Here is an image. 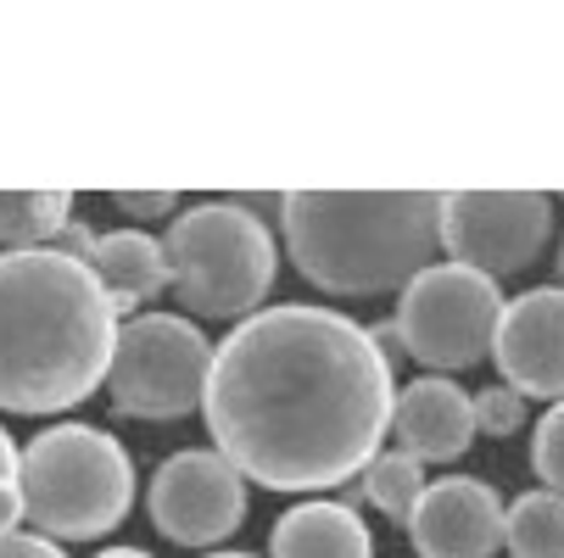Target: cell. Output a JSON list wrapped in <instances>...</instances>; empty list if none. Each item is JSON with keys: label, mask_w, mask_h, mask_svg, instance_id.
<instances>
[{"label": "cell", "mask_w": 564, "mask_h": 558, "mask_svg": "<svg viewBox=\"0 0 564 558\" xmlns=\"http://www.w3.org/2000/svg\"><path fill=\"white\" fill-rule=\"evenodd\" d=\"M391 363L336 307H269L213 352L202 414L218 458L269 492L341 486L391 430Z\"/></svg>", "instance_id": "6da1fadb"}, {"label": "cell", "mask_w": 564, "mask_h": 558, "mask_svg": "<svg viewBox=\"0 0 564 558\" xmlns=\"http://www.w3.org/2000/svg\"><path fill=\"white\" fill-rule=\"evenodd\" d=\"M118 313L62 247L0 252V408L62 414L107 385Z\"/></svg>", "instance_id": "7a4b0ae2"}, {"label": "cell", "mask_w": 564, "mask_h": 558, "mask_svg": "<svg viewBox=\"0 0 564 558\" xmlns=\"http://www.w3.org/2000/svg\"><path fill=\"white\" fill-rule=\"evenodd\" d=\"M280 229L307 285L330 296H386L442 252L436 190H291Z\"/></svg>", "instance_id": "3957f363"}, {"label": "cell", "mask_w": 564, "mask_h": 558, "mask_svg": "<svg viewBox=\"0 0 564 558\" xmlns=\"http://www.w3.org/2000/svg\"><path fill=\"white\" fill-rule=\"evenodd\" d=\"M18 492L45 541H90L129 514L134 463L96 425H51L18 452Z\"/></svg>", "instance_id": "277c9868"}, {"label": "cell", "mask_w": 564, "mask_h": 558, "mask_svg": "<svg viewBox=\"0 0 564 558\" xmlns=\"http://www.w3.org/2000/svg\"><path fill=\"white\" fill-rule=\"evenodd\" d=\"M174 296L202 318H240L252 313L280 269L269 223L240 201H196L169 223L163 241Z\"/></svg>", "instance_id": "5b68a950"}, {"label": "cell", "mask_w": 564, "mask_h": 558, "mask_svg": "<svg viewBox=\"0 0 564 558\" xmlns=\"http://www.w3.org/2000/svg\"><path fill=\"white\" fill-rule=\"evenodd\" d=\"M498 318H503L498 280L458 269V263H431L425 274L402 285L391 325L414 363L436 374H458V369H475L480 358H492Z\"/></svg>", "instance_id": "8992f818"}, {"label": "cell", "mask_w": 564, "mask_h": 558, "mask_svg": "<svg viewBox=\"0 0 564 558\" xmlns=\"http://www.w3.org/2000/svg\"><path fill=\"white\" fill-rule=\"evenodd\" d=\"M207 336L180 313H140L118 330L107 391L112 408L129 419H185L202 408L207 391Z\"/></svg>", "instance_id": "52a82bcc"}, {"label": "cell", "mask_w": 564, "mask_h": 558, "mask_svg": "<svg viewBox=\"0 0 564 558\" xmlns=\"http://www.w3.org/2000/svg\"><path fill=\"white\" fill-rule=\"evenodd\" d=\"M553 234V196L542 190H453L442 196V252L458 269L509 280L531 269Z\"/></svg>", "instance_id": "ba28073f"}, {"label": "cell", "mask_w": 564, "mask_h": 558, "mask_svg": "<svg viewBox=\"0 0 564 558\" xmlns=\"http://www.w3.org/2000/svg\"><path fill=\"white\" fill-rule=\"evenodd\" d=\"M247 514V481L207 447L174 452L151 481V519L180 547H213Z\"/></svg>", "instance_id": "9c48e42d"}, {"label": "cell", "mask_w": 564, "mask_h": 558, "mask_svg": "<svg viewBox=\"0 0 564 558\" xmlns=\"http://www.w3.org/2000/svg\"><path fill=\"white\" fill-rule=\"evenodd\" d=\"M492 358L509 391L564 403V285H542V291L503 302Z\"/></svg>", "instance_id": "30bf717a"}, {"label": "cell", "mask_w": 564, "mask_h": 558, "mask_svg": "<svg viewBox=\"0 0 564 558\" xmlns=\"http://www.w3.org/2000/svg\"><path fill=\"white\" fill-rule=\"evenodd\" d=\"M409 536L420 558H492L503 547V497L475 474L431 481L409 514Z\"/></svg>", "instance_id": "8fae6325"}, {"label": "cell", "mask_w": 564, "mask_h": 558, "mask_svg": "<svg viewBox=\"0 0 564 558\" xmlns=\"http://www.w3.org/2000/svg\"><path fill=\"white\" fill-rule=\"evenodd\" d=\"M391 430L402 452L420 463H453L475 441V396L442 374L409 380L391 403Z\"/></svg>", "instance_id": "7c38bea8"}, {"label": "cell", "mask_w": 564, "mask_h": 558, "mask_svg": "<svg viewBox=\"0 0 564 558\" xmlns=\"http://www.w3.org/2000/svg\"><path fill=\"white\" fill-rule=\"evenodd\" d=\"M269 558H375V541L347 503H296L280 514Z\"/></svg>", "instance_id": "4fadbf2b"}, {"label": "cell", "mask_w": 564, "mask_h": 558, "mask_svg": "<svg viewBox=\"0 0 564 558\" xmlns=\"http://www.w3.org/2000/svg\"><path fill=\"white\" fill-rule=\"evenodd\" d=\"M90 274L96 285L107 291L112 313H129L134 302L156 296L169 280V263H163V241H151L140 229H112V234H96L90 247Z\"/></svg>", "instance_id": "5bb4252c"}, {"label": "cell", "mask_w": 564, "mask_h": 558, "mask_svg": "<svg viewBox=\"0 0 564 558\" xmlns=\"http://www.w3.org/2000/svg\"><path fill=\"white\" fill-rule=\"evenodd\" d=\"M503 547L514 558H564V497L520 492L503 503Z\"/></svg>", "instance_id": "9a60e30c"}, {"label": "cell", "mask_w": 564, "mask_h": 558, "mask_svg": "<svg viewBox=\"0 0 564 558\" xmlns=\"http://www.w3.org/2000/svg\"><path fill=\"white\" fill-rule=\"evenodd\" d=\"M73 218L67 190H0V247L29 252L51 234H62Z\"/></svg>", "instance_id": "2e32d148"}, {"label": "cell", "mask_w": 564, "mask_h": 558, "mask_svg": "<svg viewBox=\"0 0 564 558\" xmlns=\"http://www.w3.org/2000/svg\"><path fill=\"white\" fill-rule=\"evenodd\" d=\"M431 481H425V463L420 458H409V452H375L369 463H364V497L386 514V519H397V525H409V514H414V503H420V492H425Z\"/></svg>", "instance_id": "e0dca14e"}, {"label": "cell", "mask_w": 564, "mask_h": 558, "mask_svg": "<svg viewBox=\"0 0 564 558\" xmlns=\"http://www.w3.org/2000/svg\"><path fill=\"white\" fill-rule=\"evenodd\" d=\"M531 469L542 474V492L564 497V403H553L531 430Z\"/></svg>", "instance_id": "ac0fdd59"}, {"label": "cell", "mask_w": 564, "mask_h": 558, "mask_svg": "<svg viewBox=\"0 0 564 558\" xmlns=\"http://www.w3.org/2000/svg\"><path fill=\"white\" fill-rule=\"evenodd\" d=\"M525 425V396L509 385H487L475 396V430L480 436H514Z\"/></svg>", "instance_id": "d6986e66"}, {"label": "cell", "mask_w": 564, "mask_h": 558, "mask_svg": "<svg viewBox=\"0 0 564 558\" xmlns=\"http://www.w3.org/2000/svg\"><path fill=\"white\" fill-rule=\"evenodd\" d=\"M174 190H118V207L134 212V218H169L174 212Z\"/></svg>", "instance_id": "ffe728a7"}, {"label": "cell", "mask_w": 564, "mask_h": 558, "mask_svg": "<svg viewBox=\"0 0 564 558\" xmlns=\"http://www.w3.org/2000/svg\"><path fill=\"white\" fill-rule=\"evenodd\" d=\"M0 558H67V552L56 541H45V536L12 530V536H0Z\"/></svg>", "instance_id": "44dd1931"}, {"label": "cell", "mask_w": 564, "mask_h": 558, "mask_svg": "<svg viewBox=\"0 0 564 558\" xmlns=\"http://www.w3.org/2000/svg\"><path fill=\"white\" fill-rule=\"evenodd\" d=\"M18 519H23V492L18 481H0V536H12Z\"/></svg>", "instance_id": "7402d4cb"}, {"label": "cell", "mask_w": 564, "mask_h": 558, "mask_svg": "<svg viewBox=\"0 0 564 558\" xmlns=\"http://www.w3.org/2000/svg\"><path fill=\"white\" fill-rule=\"evenodd\" d=\"M0 481H18V447H12L7 425H0Z\"/></svg>", "instance_id": "603a6c76"}, {"label": "cell", "mask_w": 564, "mask_h": 558, "mask_svg": "<svg viewBox=\"0 0 564 558\" xmlns=\"http://www.w3.org/2000/svg\"><path fill=\"white\" fill-rule=\"evenodd\" d=\"M96 558H151L145 547H107V552H96Z\"/></svg>", "instance_id": "cb8c5ba5"}, {"label": "cell", "mask_w": 564, "mask_h": 558, "mask_svg": "<svg viewBox=\"0 0 564 558\" xmlns=\"http://www.w3.org/2000/svg\"><path fill=\"white\" fill-rule=\"evenodd\" d=\"M213 558H252V552H213Z\"/></svg>", "instance_id": "d4e9b609"}, {"label": "cell", "mask_w": 564, "mask_h": 558, "mask_svg": "<svg viewBox=\"0 0 564 558\" xmlns=\"http://www.w3.org/2000/svg\"><path fill=\"white\" fill-rule=\"evenodd\" d=\"M558 274H564V247H558Z\"/></svg>", "instance_id": "484cf974"}]
</instances>
